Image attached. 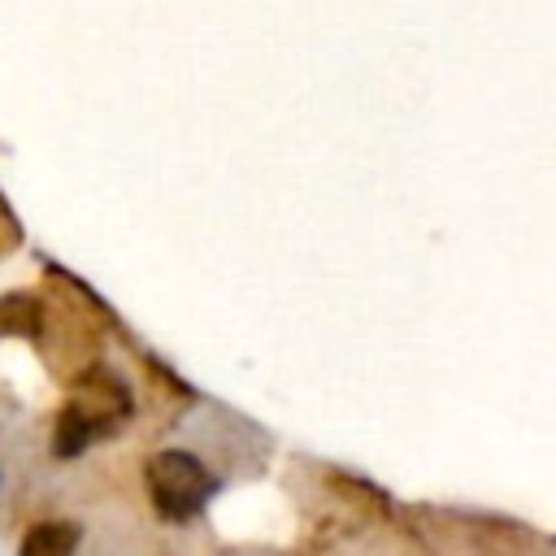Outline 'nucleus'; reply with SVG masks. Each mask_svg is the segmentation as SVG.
Segmentation results:
<instances>
[{
    "instance_id": "4",
    "label": "nucleus",
    "mask_w": 556,
    "mask_h": 556,
    "mask_svg": "<svg viewBox=\"0 0 556 556\" xmlns=\"http://www.w3.org/2000/svg\"><path fill=\"white\" fill-rule=\"evenodd\" d=\"M17 243H22V226H17V217L9 213V204L0 195V256H9Z\"/></svg>"
},
{
    "instance_id": "3",
    "label": "nucleus",
    "mask_w": 556,
    "mask_h": 556,
    "mask_svg": "<svg viewBox=\"0 0 556 556\" xmlns=\"http://www.w3.org/2000/svg\"><path fill=\"white\" fill-rule=\"evenodd\" d=\"M74 547H78L74 521H39L22 534L17 556H74Z\"/></svg>"
},
{
    "instance_id": "2",
    "label": "nucleus",
    "mask_w": 556,
    "mask_h": 556,
    "mask_svg": "<svg viewBox=\"0 0 556 556\" xmlns=\"http://www.w3.org/2000/svg\"><path fill=\"white\" fill-rule=\"evenodd\" d=\"M143 486H148L156 517H165V521H191L195 513H204L208 495L217 491L208 465L187 447H165V452L148 456Z\"/></svg>"
},
{
    "instance_id": "1",
    "label": "nucleus",
    "mask_w": 556,
    "mask_h": 556,
    "mask_svg": "<svg viewBox=\"0 0 556 556\" xmlns=\"http://www.w3.org/2000/svg\"><path fill=\"white\" fill-rule=\"evenodd\" d=\"M130 413H135L130 387L96 361V365H87L83 374L70 378V400L61 404V413L52 421V452L65 456V460L78 456L91 443L113 439Z\"/></svg>"
}]
</instances>
